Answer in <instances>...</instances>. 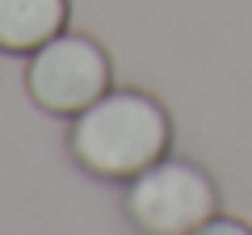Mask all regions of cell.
<instances>
[{"mask_svg": "<svg viewBox=\"0 0 252 235\" xmlns=\"http://www.w3.org/2000/svg\"><path fill=\"white\" fill-rule=\"evenodd\" d=\"M219 214V185L202 164L164 155L126 181V218L143 235H193Z\"/></svg>", "mask_w": 252, "mask_h": 235, "instance_id": "cell-2", "label": "cell"}, {"mask_svg": "<svg viewBox=\"0 0 252 235\" xmlns=\"http://www.w3.org/2000/svg\"><path fill=\"white\" fill-rule=\"evenodd\" d=\"M72 160L101 181H130L172 147V118L143 88H109L72 118Z\"/></svg>", "mask_w": 252, "mask_h": 235, "instance_id": "cell-1", "label": "cell"}, {"mask_svg": "<svg viewBox=\"0 0 252 235\" xmlns=\"http://www.w3.org/2000/svg\"><path fill=\"white\" fill-rule=\"evenodd\" d=\"M193 235H252V227L244 223V218H231V214H215V218H206V223H202Z\"/></svg>", "mask_w": 252, "mask_h": 235, "instance_id": "cell-5", "label": "cell"}, {"mask_svg": "<svg viewBox=\"0 0 252 235\" xmlns=\"http://www.w3.org/2000/svg\"><path fill=\"white\" fill-rule=\"evenodd\" d=\"M72 0H0V51L34 55L67 29Z\"/></svg>", "mask_w": 252, "mask_h": 235, "instance_id": "cell-4", "label": "cell"}, {"mask_svg": "<svg viewBox=\"0 0 252 235\" xmlns=\"http://www.w3.org/2000/svg\"><path fill=\"white\" fill-rule=\"evenodd\" d=\"M26 88L38 109L76 118L80 109H89L97 97L114 88V67H109V55L97 38L63 29L30 55Z\"/></svg>", "mask_w": 252, "mask_h": 235, "instance_id": "cell-3", "label": "cell"}]
</instances>
